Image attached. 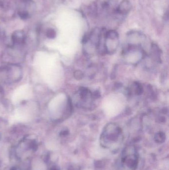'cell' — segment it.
Masks as SVG:
<instances>
[{"label":"cell","instance_id":"9","mask_svg":"<svg viewBox=\"0 0 169 170\" xmlns=\"http://www.w3.org/2000/svg\"><path fill=\"white\" fill-rule=\"evenodd\" d=\"M47 35L50 39H54L56 35V33L53 29H50L47 33Z\"/></svg>","mask_w":169,"mask_h":170},{"label":"cell","instance_id":"6","mask_svg":"<svg viewBox=\"0 0 169 170\" xmlns=\"http://www.w3.org/2000/svg\"><path fill=\"white\" fill-rule=\"evenodd\" d=\"M80 95L82 100H86L89 97H91V93L87 88H82L80 90Z\"/></svg>","mask_w":169,"mask_h":170},{"label":"cell","instance_id":"2","mask_svg":"<svg viewBox=\"0 0 169 170\" xmlns=\"http://www.w3.org/2000/svg\"><path fill=\"white\" fill-rule=\"evenodd\" d=\"M122 163L127 166L129 168L135 170L138 164V156L136 150L134 148H126L124 150L122 156Z\"/></svg>","mask_w":169,"mask_h":170},{"label":"cell","instance_id":"5","mask_svg":"<svg viewBox=\"0 0 169 170\" xmlns=\"http://www.w3.org/2000/svg\"><path fill=\"white\" fill-rule=\"evenodd\" d=\"M165 134L162 132H159L157 133L154 136V140L155 142L158 143H162L165 141Z\"/></svg>","mask_w":169,"mask_h":170},{"label":"cell","instance_id":"7","mask_svg":"<svg viewBox=\"0 0 169 170\" xmlns=\"http://www.w3.org/2000/svg\"><path fill=\"white\" fill-rule=\"evenodd\" d=\"M136 84L135 85V93L137 95H140L142 93H143V89L141 85L137 83H135Z\"/></svg>","mask_w":169,"mask_h":170},{"label":"cell","instance_id":"10","mask_svg":"<svg viewBox=\"0 0 169 170\" xmlns=\"http://www.w3.org/2000/svg\"><path fill=\"white\" fill-rule=\"evenodd\" d=\"M69 130L67 129H64V130H62V131L60 132V135L62 136H67L69 134Z\"/></svg>","mask_w":169,"mask_h":170},{"label":"cell","instance_id":"14","mask_svg":"<svg viewBox=\"0 0 169 170\" xmlns=\"http://www.w3.org/2000/svg\"><path fill=\"white\" fill-rule=\"evenodd\" d=\"M11 170H16V169L15 168H13L11 169Z\"/></svg>","mask_w":169,"mask_h":170},{"label":"cell","instance_id":"3","mask_svg":"<svg viewBox=\"0 0 169 170\" xmlns=\"http://www.w3.org/2000/svg\"><path fill=\"white\" fill-rule=\"evenodd\" d=\"M131 7L132 5L129 0H123L117 7L116 12L120 15H127L130 12Z\"/></svg>","mask_w":169,"mask_h":170},{"label":"cell","instance_id":"8","mask_svg":"<svg viewBox=\"0 0 169 170\" xmlns=\"http://www.w3.org/2000/svg\"><path fill=\"white\" fill-rule=\"evenodd\" d=\"M74 76H75V78L76 80H81V79L83 78L84 75L83 74L82 72L78 70V71H76L75 72V73H74Z\"/></svg>","mask_w":169,"mask_h":170},{"label":"cell","instance_id":"1","mask_svg":"<svg viewBox=\"0 0 169 170\" xmlns=\"http://www.w3.org/2000/svg\"><path fill=\"white\" fill-rule=\"evenodd\" d=\"M114 129L106 130L101 136V144L103 146L106 148H110L112 143L115 142L118 139L119 137L122 133L121 129L118 126L114 127Z\"/></svg>","mask_w":169,"mask_h":170},{"label":"cell","instance_id":"12","mask_svg":"<svg viewBox=\"0 0 169 170\" xmlns=\"http://www.w3.org/2000/svg\"><path fill=\"white\" fill-rule=\"evenodd\" d=\"M159 121H160V122H164L165 121V118L163 116H161L160 117V119H159Z\"/></svg>","mask_w":169,"mask_h":170},{"label":"cell","instance_id":"4","mask_svg":"<svg viewBox=\"0 0 169 170\" xmlns=\"http://www.w3.org/2000/svg\"><path fill=\"white\" fill-rule=\"evenodd\" d=\"M12 40L15 44H23L25 41L24 34L22 31H16L13 34Z\"/></svg>","mask_w":169,"mask_h":170},{"label":"cell","instance_id":"13","mask_svg":"<svg viewBox=\"0 0 169 170\" xmlns=\"http://www.w3.org/2000/svg\"><path fill=\"white\" fill-rule=\"evenodd\" d=\"M51 170H59V169H58L57 168L55 167V168H53Z\"/></svg>","mask_w":169,"mask_h":170},{"label":"cell","instance_id":"11","mask_svg":"<svg viewBox=\"0 0 169 170\" xmlns=\"http://www.w3.org/2000/svg\"><path fill=\"white\" fill-rule=\"evenodd\" d=\"M93 96L94 97V98H98L101 96L100 95V93L98 91V90H97L96 91H95L93 93Z\"/></svg>","mask_w":169,"mask_h":170}]
</instances>
